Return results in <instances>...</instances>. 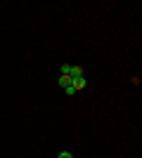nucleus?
<instances>
[{
  "mask_svg": "<svg viewBox=\"0 0 142 158\" xmlns=\"http://www.w3.org/2000/svg\"><path fill=\"white\" fill-rule=\"evenodd\" d=\"M71 87H74V92H81L88 87V80L85 78H71Z\"/></svg>",
  "mask_w": 142,
  "mask_h": 158,
  "instance_id": "nucleus-1",
  "label": "nucleus"
},
{
  "mask_svg": "<svg viewBox=\"0 0 142 158\" xmlns=\"http://www.w3.org/2000/svg\"><path fill=\"white\" fill-rule=\"evenodd\" d=\"M59 85H62V87H69V85H71V76L62 73V76H59Z\"/></svg>",
  "mask_w": 142,
  "mask_h": 158,
  "instance_id": "nucleus-2",
  "label": "nucleus"
},
{
  "mask_svg": "<svg viewBox=\"0 0 142 158\" xmlns=\"http://www.w3.org/2000/svg\"><path fill=\"white\" fill-rule=\"evenodd\" d=\"M59 158H74V153H71V151H62Z\"/></svg>",
  "mask_w": 142,
  "mask_h": 158,
  "instance_id": "nucleus-3",
  "label": "nucleus"
}]
</instances>
